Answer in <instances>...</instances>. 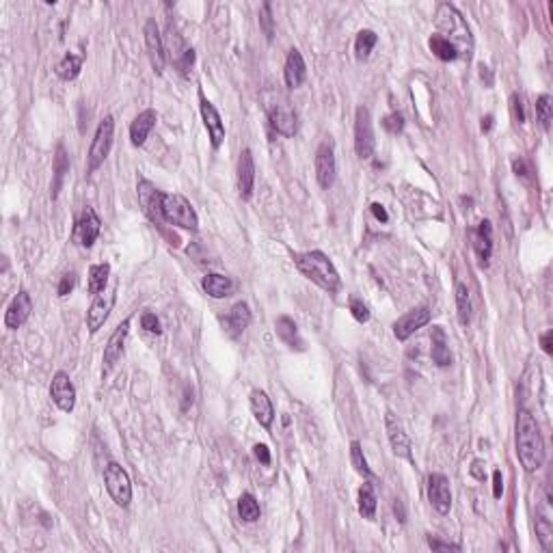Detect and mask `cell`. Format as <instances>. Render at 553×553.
Segmentation results:
<instances>
[{
	"instance_id": "26",
	"label": "cell",
	"mask_w": 553,
	"mask_h": 553,
	"mask_svg": "<svg viewBox=\"0 0 553 553\" xmlns=\"http://www.w3.org/2000/svg\"><path fill=\"white\" fill-rule=\"evenodd\" d=\"M275 331L279 335V340L283 344H288L290 348L294 350H305V344L298 335V327L292 318H288V315H279L277 323H275Z\"/></svg>"
},
{
	"instance_id": "49",
	"label": "cell",
	"mask_w": 553,
	"mask_h": 553,
	"mask_svg": "<svg viewBox=\"0 0 553 553\" xmlns=\"http://www.w3.org/2000/svg\"><path fill=\"white\" fill-rule=\"evenodd\" d=\"M253 454H255V458H258L262 465H270V452H268V447H266L264 443H258V445L253 447Z\"/></svg>"
},
{
	"instance_id": "23",
	"label": "cell",
	"mask_w": 553,
	"mask_h": 553,
	"mask_svg": "<svg viewBox=\"0 0 553 553\" xmlns=\"http://www.w3.org/2000/svg\"><path fill=\"white\" fill-rule=\"evenodd\" d=\"M270 126L281 134V136H294L298 130L296 115L288 104H277L270 113Z\"/></svg>"
},
{
	"instance_id": "41",
	"label": "cell",
	"mask_w": 553,
	"mask_h": 553,
	"mask_svg": "<svg viewBox=\"0 0 553 553\" xmlns=\"http://www.w3.org/2000/svg\"><path fill=\"white\" fill-rule=\"evenodd\" d=\"M350 313H352V318L357 323H361V325L370 320V307L361 298H357V296L350 298Z\"/></svg>"
},
{
	"instance_id": "21",
	"label": "cell",
	"mask_w": 553,
	"mask_h": 553,
	"mask_svg": "<svg viewBox=\"0 0 553 553\" xmlns=\"http://www.w3.org/2000/svg\"><path fill=\"white\" fill-rule=\"evenodd\" d=\"M283 78H285V85L290 89H296L305 83L307 78V65H305V59L303 54L294 48L290 50L288 59H285V69H283Z\"/></svg>"
},
{
	"instance_id": "28",
	"label": "cell",
	"mask_w": 553,
	"mask_h": 553,
	"mask_svg": "<svg viewBox=\"0 0 553 553\" xmlns=\"http://www.w3.org/2000/svg\"><path fill=\"white\" fill-rule=\"evenodd\" d=\"M251 325V309L247 303H235L229 313H227V327L231 331V335H240L247 327Z\"/></svg>"
},
{
	"instance_id": "12",
	"label": "cell",
	"mask_w": 553,
	"mask_h": 553,
	"mask_svg": "<svg viewBox=\"0 0 553 553\" xmlns=\"http://www.w3.org/2000/svg\"><path fill=\"white\" fill-rule=\"evenodd\" d=\"M430 309L428 307H417V309H411L407 311L402 318L396 320V325H393V335H396L400 342L409 340L415 331H420L422 327H426L430 323Z\"/></svg>"
},
{
	"instance_id": "34",
	"label": "cell",
	"mask_w": 553,
	"mask_h": 553,
	"mask_svg": "<svg viewBox=\"0 0 553 553\" xmlns=\"http://www.w3.org/2000/svg\"><path fill=\"white\" fill-rule=\"evenodd\" d=\"M238 514L247 523H255L260 519V504H258V499L251 493L240 495V499H238Z\"/></svg>"
},
{
	"instance_id": "3",
	"label": "cell",
	"mask_w": 553,
	"mask_h": 553,
	"mask_svg": "<svg viewBox=\"0 0 553 553\" xmlns=\"http://www.w3.org/2000/svg\"><path fill=\"white\" fill-rule=\"evenodd\" d=\"M294 266L318 288L327 292H338L340 288V273L335 270L329 255L323 251H305L294 255Z\"/></svg>"
},
{
	"instance_id": "54",
	"label": "cell",
	"mask_w": 553,
	"mask_h": 553,
	"mask_svg": "<svg viewBox=\"0 0 553 553\" xmlns=\"http://www.w3.org/2000/svg\"><path fill=\"white\" fill-rule=\"evenodd\" d=\"M393 510H396V514H398V519L405 523L407 521V514H405V506H402V502L400 499H396V504H393Z\"/></svg>"
},
{
	"instance_id": "31",
	"label": "cell",
	"mask_w": 553,
	"mask_h": 553,
	"mask_svg": "<svg viewBox=\"0 0 553 553\" xmlns=\"http://www.w3.org/2000/svg\"><path fill=\"white\" fill-rule=\"evenodd\" d=\"M471 296L465 283H456V313H458V323L462 327H467L471 323Z\"/></svg>"
},
{
	"instance_id": "52",
	"label": "cell",
	"mask_w": 553,
	"mask_h": 553,
	"mask_svg": "<svg viewBox=\"0 0 553 553\" xmlns=\"http://www.w3.org/2000/svg\"><path fill=\"white\" fill-rule=\"evenodd\" d=\"M471 476L478 478V480H484V471H482V462H480V460H473V462H471Z\"/></svg>"
},
{
	"instance_id": "17",
	"label": "cell",
	"mask_w": 553,
	"mask_h": 553,
	"mask_svg": "<svg viewBox=\"0 0 553 553\" xmlns=\"http://www.w3.org/2000/svg\"><path fill=\"white\" fill-rule=\"evenodd\" d=\"M100 229H102V220H100V216L96 214V210L93 208H87L85 212H83V216H81V220L76 223V240H78V245H83V247H91L96 240H98V235H100Z\"/></svg>"
},
{
	"instance_id": "19",
	"label": "cell",
	"mask_w": 553,
	"mask_h": 553,
	"mask_svg": "<svg viewBox=\"0 0 553 553\" xmlns=\"http://www.w3.org/2000/svg\"><path fill=\"white\" fill-rule=\"evenodd\" d=\"M128 329H130V320H123L115 333L108 338V344L104 348V374H108L115 363L121 359V352H123V344H126V338H128Z\"/></svg>"
},
{
	"instance_id": "42",
	"label": "cell",
	"mask_w": 553,
	"mask_h": 553,
	"mask_svg": "<svg viewBox=\"0 0 553 553\" xmlns=\"http://www.w3.org/2000/svg\"><path fill=\"white\" fill-rule=\"evenodd\" d=\"M382 128L389 132V134H398L405 130V117L400 113H391L382 119Z\"/></svg>"
},
{
	"instance_id": "51",
	"label": "cell",
	"mask_w": 553,
	"mask_h": 553,
	"mask_svg": "<svg viewBox=\"0 0 553 553\" xmlns=\"http://www.w3.org/2000/svg\"><path fill=\"white\" fill-rule=\"evenodd\" d=\"M370 208H372V214H374L380 223H387V220H389V214H387V210H385L380 203H372Z\"/></svg>"
},
{
	"instance_id": "13",
	"label": "cell",
	"mask_w": 553,
	"mask_h": 553,
	"mask_svg": "<svg viewBox=\"0 0 553 553\" xmlns=\"http://www.w3.org/2000/svg\"><path fill=\"white\" fill-rule=\"evenodd\" d=\"M428 499L432 508L439 514H447L452 508V491H450V480L443 473H430L428 478Z\"/></svg>"
},
{
	"instance_id": "29",
	"label": "cell",
	"mask_w": 553,
	"mask_h": 553,
	"mask_svg": "<svg viewBox=\"0 0 553 553\" xmlns=\"http://www.w3.org/2000/svg\"><path fill=\"white\" fill-rule=\"evenodd\" d=\"M201 288H203V292H206L208 296H212V298H225V296H229V294H231L233 283H231V279H229V277H225V275L210 273V275H206V277H203Z\"/></svg>"
},
{
	"instance_id": "40",
	"label": "cell",
	"mask_w": 553,
	"mask_h": 553,
	"mask_svg": "<svg viewBox=\"0 0 553 553\" xmlns=\"http://www.w3.org/2000/svg\"><path fill=\"white\" fill-rule=\"evenodd\" d=\"M536 115H538V121L544 130H549L551 126V117H553V104H551V96H540L536 100Z\"/></svg>"
},
{
	"instance_id": "43",
	"label": "cell",
	"mask_w": 553,
	"mask_h": 553,
	"mask_svg": "<svg viewBox=\"0 0 553 553\" xmlns=\"http://www.w3.org/2000/svg\"><path fill=\"white\" fill-rule=\"evenodd\" d=\"M141 327L147 331V333H156V335H161L163 333V329H161V320L156 318V313H151V311H145L143 315H141Z\"/></svg>"
},
{
	"instance_id": "10",
	"label": "cell",
	"mask_w": 553,
	"mask_h": 553,
	"mask_svg": "<svg viewBox=\"0 0 553 553\" xmlns=\"http://www.w3.org/2000/svg\"><path fill=\"white\" fill-rule=\"evenodd\" d=\"M338 165H335V151H333V141H325L318 151H315V178L323 188H331L335 182Z\"/></svg>"
},
{
	"instance_id": "24",
	"label": "cell",
	"mask_w": 553,
	"mask_h": 553,
	"mask_svg": "<svg viewBox=\"0 0 553 553\" xmlns=\"http://www.w3.org/2000/svg\"><path fill=\"white\" fill-rule=\"evenodd\" d=\"M156 121H158V115H156V111L147 108V111L138 113V115L134 117L132 126H130V141H132V145L141 147V145L147 141L149 132L153 130Z\"/></svg>"
},
{
	"instance_id": "15",
	"label": "cell",
	"mask_w": 553,
	"mask_h": 553,
	"mask_svg": "<svg viewBox=\"0 0 553 553\" xmlns=\"http://www.w3.org/2000/svg\"><path fill=\"white\" fill-rule=\"evenodd\" d=\"M115 305V290L113 292H102L96 296V300L91 303L89 311H87V329L89 333H98L104 323L108 320V315L113 311Z\"/></svg>"
},
{
	"instance_id": "5",
	"label": "cell",
	"mask_w": 553,
	"mask_h": 553,
	"mask_svg": "<svg viewBox=\"0 0 553 553\" xmlns=\"http://www.w3.org/2000/svg\"><path fill=\"white\" fill-rule=\"evenodd\" d=\"M104 482H106V491L113 497V502L121 508H128L132 502V484H130L126 469L117 462H108L104 467Z\"/></svg>"
},
{
	"instance_id": "50",
	"label": "cell",
	"mask_w": 553,
	"mask_h": 553,
	"mask_svg": "<svg viewBox=\"0 0 553 553\" xmlns=\"http://www.w3.org/2000/svg\"><path fill=\"white\" fill-rule=\"evenodd\" d=\"M540 346H542V350H544L547 355L553 352V331H547V333L540 338Z\"/></svg>"
},
{
	"instance_id": "20",
	"label": "cell",
	"mask_w": 553,
	"mask_h": 553,
	"mask_svg": "<svg viewBox=\"0 0 553 553\" xmlns=\"http://www.w3.org/2000/svg\"><path fill=\"white\" fill-rule=\"evenodd\" d=\"M253 184H255V163H253V153L251 149H245L240 153L238 161V191L240 197L247 201L253 195Z\"/></svg>"
},
{
	"instance_id": "39",
	"label": "cell",
	"mask_w": 553,
	"mask_h": 553,
	"mask_svg": "<svg viewBox=\"0 0 553 553\" xmlns=\"http://www.w3.org/2000/svg\"><path fill=\"white\" fill-rule=\"evenodd\" d=\"M350 460H352V467L357 469V473H361L363 478H372V471L367 467V460L363 456V450H361V443L359 441H352L350 443Z\"/></svg>"
},
{
	"instance_id": "33",
	"label": "cell",
	"mask_w": 553,
	"mask_h": 553,
	"mask_svg": "<svg viewBox=\"0 0 553 553\" xmlns=\"http://www.w3.org/2000/svg\"><path fill=\"white\" fill-rule=\"evenodd\" d=\"M428 46H430L432 54H435L437 59H441V61H456V59H458L456 48H454L447 39H443L441 35H432L430 41H428Z\"/></svg>"
},
{
	"instance_id": "46",
	"label": "cell",
	"mask_w": 553,
	"mask_h": 553,
	"mask_svg": "<svg viewBox=\"0 0 553 553\" xmlns=\"http://www.w3.org/2000/svg\"><path fill=\"white\" fill-rule=\"evenodd\" d=\"M510 111H512V117H514V121H517V123H523V121H525L523 104H521V98H519L517 93L510 98Z\"/></svg>"
},
{
	"instance_id": "2",
	"label": "cell",
	"mask_w": 553,
	"mask_h": 553,
	"mask_svg": "<svg viewBox=\"0 0 553 553\" xmlns=\"http://www.w3.org/2000/svg\"><path fill=\"white\" fill-rule=\"evenodd\" d=\"M435 24H437L439 35H441L443 39H447V41L456 48L458 56H460V54L467 56V59L471 56V50H473L471 31H469V26H467L462 14H460L454 5L441 3V5L437 7V14H435Z\"/></svg>"
},
{
	"instance_id": "30",
	"label": "cell",
	"mask_w": 553,
	"mask_h": 553,
	"mask_svg": "<svg viewBox=\"0 0 553 553\" xmlns=\"http://www.w3.org/2000/svg\"><path fill=\"white\" fill-rule=\"evenodd\" d=\"M81 69H83V56H78V54H65L54 67L61 81H73V78L81 73Z\"/></svg>"
},
{
	"instance_id": "47",
	"label": "cell",
	"mask_w": 553,
	"mask_h": 553,
	"mask_svg": "<svg viewBox=\"0 0 553 553\" xmlns=\"http://www.w3.org/2000/svg\"><path fill=\"white\" fill-rule=\"evenodd\" d=\"M428 547H430L432 551H458V549H460L458 544H452V542H441V540H437L435 536H428Z\"/></svg>"
},
{
	"instance_id": "7",
	"label": "cell",
	"mask_w": 553,
	"mask_h": 553,
	"mask_svg": "<svg viewBox=\"0 0 553 553\" xmlns=\"http://www.w3.org/2000/svg\"><path fill=\"white\" fill-rule=\"evenodd\" d=\"M376 138H374V128H372V115L367 106H359L355 115V151L361 161H367L374 153Z\"/></svg>"
},
{
	"instance_id": "8",
	"label": "cell",
	"mask_w": 553,
	"mask_h": 553,
	"mask_svg": "<svg viewBox=\"0 0 553 553\" xmlns=\"http://www.w3.org/2000/svg\"><path fill=\"white\" fill-rule=\"evenodd\" d=\"M136 191H138V203H141L145 216L151 223H156V225H163L165 223V214H163V199H165V195L158 191L149 180H141Z\"/></svg>"
},
{
	"instance_id": "16",
	"label": "cell",
	"mask_w": 553,
	"mask_h": 553,
	"mask_svg": "<svg viewBox=\"0 0 553 553\" xmlns=\"http://www.w3.org/2000/svg\"><path fill=\"white\" fill-rule=\"evenodd\" d=\"M385 430H387V437H389V443H391V450L396 456H402V458H411V439L407 437L400 420L393 415V413H387L385 415Z\"/></svg>"
},
{
	"instance_id": "53",
	"label": "cell",
	"mask_w": 553,
	"mask_h": 553,
	"mask_svg": "<svg viewBox=\"0 0 553 553\" xmlns=\"http://www.w3.org/2000/svg\"><path fill=\"white\" fill-rule=\"evenodd\" d=\"M512 167H514V173H517V176H521V178H527V167H525V161H514V163H512Z\"/></svg>"
},
{
	"instance_id": "35",
	"label": "cell",
	"mask_w": 553,
	"mask_h": 553,
	"mask_svg": "<svg viewBox=\"0 0 553 553\" xmlns=\"http://www.w3.org/2000/svg\"><path fill=\"white\" fill-rule=\"evenodd\" d=\"M359 512L365 519H372L374 512H376V495H374L372 484H363L359 489Z\"/></svg>"
},
{
	"instance_id": "9",
	"label": "cell",
	"mask_w": 553,
	"mask_h": 553,
	"mask_svg": "<svg viewBox=\"0 0 553 553\" xmlns=\"http://www.w3.org/2000/svg\"><path fill=\"white\" fill-rule=\"evenodd\" d=\"M145 46H147V56H149L151 69L161 76L167 65V50H165V41L161 37V31H158L156 20H147V24H145Z\"/></svg>"
},
{
	"instance_id": "37",
	"label": "cell",
	"mask_w": 553,
	"mask_h": 553,
	"mask_svg": "<svg viewBox=\"0 0 553 553\" xmlns=\"http://www.w3.org/2000/svg\"><path fill=\"white\" fill-rule=\"evenodd\" d=\"M69 169V161H67V156H65V149L59 145V149H56V158H54V186H52V197H56L59 195V191H61V184H63V176H65V171Z\"/></svg>"
},
{
	"instance_id": "36",
	"label": "cell",
	"mask_w": 553,
	"mask_h": 553,
	"mask_svg": "<svg viewBox=\"0 0 553 553\" xmlns=\"http://www.w3.org/2000/svg\"><path fill=\"white\" fill-rule=\"evenodd\" d=\"M378 37L374 31H361L355 39V52H357V59H367L370 52L374 50Z\"/></svg>"
},
{
	"instance_id": "4",
	"label": "cell",
	"mask_w": 553,
	"mask_h": 553,
	"mask_svg": "<svg viewBox=\"0 0 553 553\" xmlns=\"http://www.w3.org/2000/svg\"><path fill=\"white\" fill-rule=\"evenodd\" d=\"M163 214H165V220L171 223V225H178V227L191 229V231L199 229L197 212H195L193 203L184 195H178V193L165 195V199H163Z\"/></svg>"
},
{
	"instance_id": "6",
	"label": "cell",
	"mask_w": 553,
	"mask_h": 553,
	"mask_svg": "<svg viewBox=\"0 0 553 553\" xmlns=\"http://www.w3.org/2000/svg\"><path fill=\"white\" fill-rule=\"evenodd\" d=\"M113 134H115V119L108 115L100 121L96 130L91 149H89V171H96L104 165L106 156L111 153V147H113Z\"/></svg>"
},
{
	"instance_id": "55",
	"label": "cell",
	"mask_w": 553,
	"mask_h": 553,
	"mask_svg": "<svg viewBox=\"0 0 553 553\" xmlns=\"http://www.w3.org/2000/svg\"><path fill=\"white\" fill-rule=\"evenodd\" d=\"M491 128H493V115L482 117V132H489Z\"/></svg>"
},
{
	"instance_id": "32",
	"label": "cell",
	"mask_w": 553,
	"mask_h": 553,
	"mask_svg": "<svg viewBox=\"0 0 553 553\" xmlns=\"http://www.w3.org/2000/svg\"><path fill=\"white\" fill-rule=\"evenodd\" d=\"M108 275H111V266H108V264L91 266V270H89V292L96 294V296L102 294V292L106 290Z\"/></svg>"
},
{
	"instance_id": "44",
	"label": "cell",
	"mask_w": 553,
	"mask_h": 553,
	"mask_svg": "<svg viewBox=\"0 0 553 553\" xmlns=\"http://www.w3.org/2000/svg\"><path fill=\"white\" fill-rule=\"evenodd\" d=\"M260 24H262V29H264L266 39L270 41L275 31H273V14H270V5H268V3H264L262 9H260Z\"/></svg>"
},
{
	"instance_id": "14",
	"label": "cell",
	"mask_w": 553,
	"mask_h": 553,
	"mask_svg": "<svg viewBox=\"0 0 553 553\" xmlns=\"http://www.w3.org/2000/svg\"><path fill=\"white\" fill-rule=\"evenodd\" d=\"M199 108H201V117H203V123H206L208 134H210V143H212L214 149H218L225 141V126H223V119H220L218 111L203 96V91H199Z\"/></svg>"
},
{
	"instance_id": "1",
	"label": "cell",
	"mask_w": 553,
	"mask_h": 553,
	"mask_svg": "<svg viewBox=\"0 0 553 553\" xmlns=\"http://www.w3.org/2000/svg\"><path fill=\"white\" fill-rule=\"evenodd\" d=\"M517 456L527 473H534L544 462V441L534 415L525 409L517 413Z\"/></svg>"
},
{
	"instance_id": "48",
	"label": "cell",
	"mask_w": 553,
	"mask_h": 553,
	"mask_svg": "<svg viewBox=\"0 0 553 553\" xmlns=\"http://www.w3.org/2000/svg\"><path fill=\"white\" fill-rule=\"evenodd\" d=\"M502 493H504V478H502V471L495 469V471H493V497L499 499Z\"/></svg>"
},
{
	"instance_id": "45",
	"label": "cell",
	"mask_w": 553,
	"mask_h": 553,
	"mask_svg": "<svg viewBox=\"0 0 553 553\" xmlns=\"http://www.w3.org/2000/svg\"><path fill=\"white\" fill-rule=\"evenodd\" d=\"M73 288H76V275H73V273H67V275L61 277L56 292H59V296H67Z\"/></svg>"
},
{
	"instance_id": "38",
	"label": "cell",
	"mask_w": 553,
	"mask_h": 553,
	"mask_svg": "<svg viewBox=\"0 0 553 553\" xmlns=\"http://www.w3.org/2000/svg\"><path fill=\"white\" fill-rule=\"evenodd\" d=\"M536 536L544 551H553V525L547 517L536 519Z\"/></svg>"
},
{
	"instance_id": "25",
	"label": "cell",
	"mask_w": 553,
	"mask_h": 553,
	"mask_svg": "<svg viewBox=\"0 0 553 553\" xmlns=\"http://www.w3.org/2000/svg\"><path fill=\"white\" fill-rule=\"evenodd\" d=\"M251 411L255 415V420L264 426V428H270L273 420H275V407L270 402V398L266 396V391L262 389H255L251 393Z\"/></svg>"
},
{
	"instance_id": "27",
	"label": "cell",
	"mask_w": 553,
	"mask_h": 553,
	"mask_svg": "<svg viewBox=\"0 0 553 553\" xmlns=\"http://www.w3.org/2000/svg\"><path fill=\"white\" fill-rule=\"evenodd\" d=\"M430 342H432V348H430V355H432V361L439 365V367H447L452 363V352H450V346H447V335L441 327H432V333H430Z\"/></svg>"
},
{
	"instance_id": "22",
	"label": "cell",
	"mask_w": 553,
	"mask_h": 553,
	"mask_svg": "<svg viewBox=\"0 0 553 553\" xmlns=\"http://www.w3.org/2000/svg\"><path fill=\"white\" fill-rule=\"evenodd\" d=\"M473 247H476V253H478L482 266H487L491 255H493V225H491V220H482L478 225V229L473 231Z\"/></svg>"
},
{
	"instance_id": "11",
	"label": "cell",
	"mask_w": 553,
	"mask_h": 553,
	"mask_svg": "<svg viewBox=\"0 0 553 553\" xmlns=\"http://www.w3.org/2000/svg\"><path fill=\"white\" fill-rule=\"evenodd\" d=\"M50 398L63 413L73 411V407H76V387L65 372L54 374L52 385H50Z\"/></svg>"
},
{
	"instance_id": "18",
	"label": "cell",
	"mask_w": 553,
	"mask_h": 553,
	"mask_svg": "<svg viewBox=\"0 0 553 553\" xmlns=\"http://www.w3.org/2000/svg\"><path fill=\"white\" fill-rule=\"evenodd\" d=\"M31 311H33V300L31 294L26 290L18 292L16 298L11 300V305L5 311V325L7 329H20L29 318H31Z\"/></svg>"
}]
</instances>
